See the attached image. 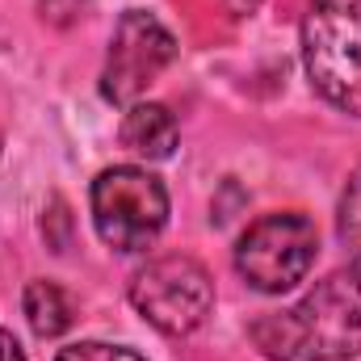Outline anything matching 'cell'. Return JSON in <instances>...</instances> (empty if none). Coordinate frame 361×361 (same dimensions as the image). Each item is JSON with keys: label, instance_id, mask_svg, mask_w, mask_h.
Listing matches in <instances>:
<instances>
[{"label": "cell", "instance_id": "8", "mask_svg": "<svg viewBox=\"0 0 361 361\" xmlns=\"http://www.w3.org/2000/svg\"><path fill=\"white\" fill-rule=\"evenodd\" d=\"M21 307H25L30 328H34L42 341L63 336V332L72 328V298H68L55 281H30V286H25Z\"/></svg>", "mask_w": 361, "mask_h": 361}, {"label": "cell", "instance_id": "7", "mask_svg": "<svg viewBox=\"0 0 361 361\" xmlns=\"http://www.w3.org/2000/svg\"><path fill=\"white\" fill-rule=\"evenodd\" d=\"M122 143L147 160H169L177 152V118L156 101H135L122 118Z\"/></svg>", "mask_w": 361, "mask_h": 361}, {"label": "cell", "instance_id": "9", "mask_svg": "<svg viewBox=\"0 0 361 361\" xmlns=\"http://www.w3.org/2000/svg\"><path fill=\"white\" fill-rule=\"evenodd\" d=\"M341 240H345V248L353 252V261L361 265V164L353 169V177L345 185V193H341Z\"/></svg>", "mask_w": 361, "mask_h": 361}, {"label": "cell", "instance_id": "5", "mask_svg": "<svg viewBox=\"0 0 361 361\" xmlns=\"http://www.w3.org/2000/svg\"><path fill=\"white\" fill-rule=\"evenodd\" d=\"M130 302L164 336H189L214 307V281L193 257H156L130 277Z\"/></svg>", "mask_w": 361, "mask_h": 361}, {"label": "cell", "instance_id": "13", "mask_svg": "<svg viewBox=\"0 0 361 361\" xmlns=\"http://www.w3.org/2000/svg\"><path fill=\"white\" fill-rule=\"evenodd\" d=\"M223 4H227L231 17H252V13L261 8V0H223Z\"/></svg>", "mask_w": 361, "mask_h": 361}, {"label": "cell", "instance_id": "11", "mask_svg": "<svg viewBox=\"0 0 361 361\" xmlns=\"http://www.w3.org/2000/svg\"><path fill=\"white\" fill-rule=\"evenodd\" d=\"M38 8H42L47 21H55V25H72L76 17H85L89 0H38Z\"/></svg>", "mask_w": 361, "mask_h": 361}, {"label": "cell", "instance_id": "2", "mask_svg": "<svg viewBox=\"0 0 361 361\" xmlns=\"http://www.w3.org/2000/svg\"><path fill=\"white\" fill-rule=\"evenodd\" d=\"M302 63L328 105L361 118V0H311Z\"/></svg>", "mask_w": 361, "mask_h": 361}, {"label": "cell", "instance_id": "6", "mask_svg": "<svg viewBox=\"0 0 361 361\" xmlns=\"http://www.w3.org/2000/svg\"><path fill=\"white\" fill-rule=\"evenodd\" d=\"M177 59V38L164 21H156L143 8H126L114 25L105 72H101V97L109 105H135L143 92L160 80V72Z\"/></svg>", "mask_w": 361, "mask_h": 361}, {"label": "cell", "instance_id": "1", "mask_svg": "<svg viewBox=\"0 0 361 361\" xmlns=\"http://www.w3.org/2000/svg\"><path fill=\"white\" fill-rule=\"evenodd\" d=\"M248 336L269 361L361 357V265L336 269L294 307L261 315Z\"/></svg>", "mask_w": 361, "mask_h": 361}, {"label": "cell", "instance_id": "4", "mask_svg": "<svg viewBox=\"0 0 361 361\" xmlns=\"http://www.w3.org/2000/svg\"><path fill=\"white\" fill-rule=\"evenodd\" d=\"M315 252H319L315 223L307 214H298V210H277V214L257 219L240 235L235 269L261 294H286L311 273Z\"/></svg>", "mask_w": 361, "mask_h": 361}, {"label": "cell", "instance_id": "12", "mask_svg": "<svg viewBox=\"0 0 361 361\" xmlns=\"http://www.w3.org/2000/svg\"><path fill=\"white\" fill-rule=\"evenodd\" d=\"M0 361H25L21 345H17V341H13V332H4V328H0Z\"/></svg>", "mask_w": 361, "mask_h": 361}, {"label": "cell", "instance_id": "3", "mask_svg": "<svg viewBox=\"0 0 361 361\" xmlns=\"http://www.w3.org/2000/svg\"><path fill=\"white\" fill-rule=\"evenodd\" d=\"M92 227L114 252H147L169 223V189L147 169L118 164L92 180Z\"/></svg>", "mask_w": 361, "mask_h": 361}, {"label": "cell", "instance_id": "10", "mask_svg": "<svg viewBox=\"0 0 361 361\" xmlns=\"http://www.w3.org/2000/svg\"><path fill=\"white\" fill-rule=\"evenodd\" d=\"M55 361H143L135 349L126 345H105V341H80V345H68Z\"/></svg>", "mask_w": 361, "mask_h": 361}]
</instances>
